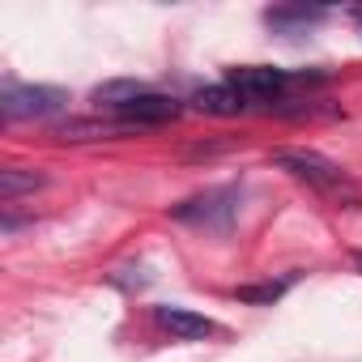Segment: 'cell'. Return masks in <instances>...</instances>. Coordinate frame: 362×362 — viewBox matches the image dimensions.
I'll use <instances>...</instances> for the list:
<instances>
[{
	"label": "cell",
	"instance_id": "6da1fadb",
	"mask_svg": "<svg viewBox=\"0 0 362 362\" xmlns=\"http://www.w3.org/2000/svg\"><path fill=\"white\" fill-rule=\"evenodd\" d=\"M226 86L247 103V107H277V103H290L298 90H311V86H324V73L320 69H273V64H239L226 73Z\"/></svg>",
	"mask_w": 362,
	"mask_h": 362
},
{
	"label": "cell",
	"instance_id": "7a4b0ae2",
	"mask_svg": "<svg viewBox=\"0 0 362 362\" xmlns=\"http://www.w3.org/2000/svg\"><path fill=\"white\" fill-rule=\"evenodd\" d=\"M273 162L281 170H290L298 184H307L311 192H320L324 201H337V205H358L362 201V192H358L354 179H349V170H341L337 162H328L315 149H277Z\"/></svg>",
	"mask_w": 362,
	"mask_h": 362
},
{
	"label": "cell",
	"instance_id": "3957f363",
	"mask_svg": "<svg viewBox=\"0 0 362 362\" xmlns=\"http://www.w3.org/2000/svg\"><path fill=\"white\" fill-rule=\"evenodd\" d=\"M69 107V94L56 90V86H22V81H5L0 90V115L9 124L18 119H47V115H60Z\"/></svg>",
	"mask_w": 362,
	"mask_h": 362
},
{
	"label": "cell",
	"instance_id": "277c9868",
	"mask_svg": "<svg viewBox=\"0 0 362 362\" xmlns=\"http://www.w3.org/2000/svg\"><path fill=\"white\" fill-rule=\"evenodd\" d=\"M184 115V103L179 98H170V94H158V90H141V94H132L128 103H119V107H111V119H119L128 132H136V128H158V124H170V119H179Z\"/></svg>",
	"mask_w": 362,
	"mask_h": 362
},
{
	"label": "cell",
	"instance_id": "5b68a950",
	"mask_svg": "<svg viewBox=\"0 0 362 362\" xmlns=\"http://www.w3.org/2000/svg\"><path fill=\"white\" fill-rule=\"evenodd\" d=\"M235 209H239V188H214L205 197H192L184 205H175L170 218L175 222H192V226H205V230H226L235 222Z\"/></svg>",
	"mask_w": 362,
	"mask_h": 362
},
{
	"label": "cell",
	"instance_id": "8992f818",
	"mask_svg": "<svg viewBox=\"0 0 362 362\" xmlns=\"http://www.w3.org/2000/svg\"><path fill=\"white\" fill-rule=\"evenodd\" d=\"M153 324L162 328V332H170L175 341H205V337H218L222 328L209 320V315H201V311H192V307H153Z\"/></svg>",
	"mask_w": 362,
	"mask_h": 362
},
{
	"label": "cell",
	"instance_id": "52a82bcc",
	"mask_svg": "<svg viewBox=\"0 0 362 362\" xmlns=\"http://www.w3.org/2000/svg\"><path fill=\"white\" fill-rule=\"evenodd\" d=\"M324 18H328L324 5H277V9H264V22L277 35H303V30L320 26Z\"/></svg>",
	"mask_w": 362,
	"mask_h": 362
},
{
	"label": "cell",
	"instance_id": "ba28073f",
	"mask_svg": "<svg viewBox=\"0 0 362 362\" xmlns=\"http://www.w3.org/2000/svg\"><path fill=\"white\" fill-rule=\"evenodd\" d=\"M47 184V175L43 170H30V166H5L0 170V201L5 205H18L26 192H35V188H43Z\"/></svg>",
	"mask_w": 362,
	"mask_h": 362
},
{
	"label": "cell",
	"instance_id": "9c48e42d",
	"mask_svg": "<svg viewBox=\"0 0 362 362\" xmlns=\"http://www.w3.org/2000/svg\"><path fill=\"white\" fill-rule=\"evenodd\" d=\"M192 103H197V111H205V115H239V111H247V103H243L226 81H222V86H205V90H197Z\"/></svg>",
	"mask_w": 362,
	"mask_h": 362
},
{
	"label": "cell",
	"instance_id": "30bf717a",
	"mask_svg": "<svg viewBox=\"0 0 362 362\" xmlns=\"http://www.w3.org/2000/svg\"><path fill=\"white\" fill-rule=\"evenodd\" d=\"M286 286H290V281H264V286H243V290H235V298H243V303H273V298H281V294H286Z\"/></svg>",
	"mask_w": 362,
	"mask_h": 362
},
{
	"label": "cell",
	"instance_id": "8fae6325",
	"mask_svg": "<svg viewBox=\"0 0 362 362\" xmlns=\"http://www.w3.org/2000/svg\"><path fill=\"white\" fill-rule=\"evenodd\" d=\"M349 18H354V26L362 30V5H354V9H349Z\"/></svg>",
	"mask_w": 362,
	"mask_h": 362
},
{
	"label": "cell",
	"instance_id": "7c38bea8",
	"mask_svg": "<svg viewBox=\"0 0 362 362\" xmlns=\"http://www.w3.org/2000/svg\"><path fill=\"white\" fill-rule=\"evenodd\" d=\"M358 264H362V252H358Z\"/></svg>",
	"mask_w": 362,
	"mask_h": 362
}]
</instances>
